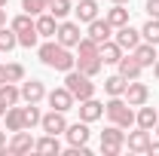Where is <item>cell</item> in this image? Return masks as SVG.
<instances>
[{
	"mask_svg": "<svg viewBox=\"0 0 159 156\" xmlns=\"http://www.w3.org/2000/svg\"><path fill=\"white\" fill-rule=\"evenodd\" d=\"M37 55H40V61H43L46 67H52V71H64V74H67V71H74V67H77V58L70 55V49H67V46H61L55 37L46 40V43L37 49Z\"/></svg>",
	"mask_w": 159,
	"mask_h": 156,
	"instance_id": "obj_1",
	"label": "cell"
},
{
	"mask_svg": "<svg viewBox=\"0 0 159 156\" xmlns=\"http://www.w3.org/2000/svg\"><path fill=\"white\" fill-rule=\"evenodd\" d=\"M104 113H107V119H110L113 126H119V129H132V126H135V110H132V104L122 95L110 98V101L104 104Z\"/></svg>",
	"mask_w": 159,
	"mask_h": 156,
	"instance_id": "obj_2",
	"label": "cell"
},
{
	"mask_svg": "<svg viewBox=\"0 0 159 156\" xmlns=\"http://www.w3.org/2000/svg\"><path fill=\"white\" fill-rule=\"evenodd\" d=\"M64 89L77 98V101H86V98L95 95V83H92V77H86L83 71H77V67L64 74Z\"/></svg>",
	"mask_w": 159,
	"mask_h": 156,
	"instance_id": "obj_3",
	"label": "cell"
},
{
	"mask_svg": "<svg viewBox=\"0 0 159 156\" xmlns=\"http://www.w3.org/2000/svg\"><path fill=\"white\" fill-rule=\"evenodd\" d=\"M34 150V138H31V132L28 129H21V132H12V138H9V144L0 150V156H25Z\"/></svg>",
	"mask_w": 159,
	"mask_h": 156,
	"instance_id": "obj_4",
	"label": "cell"
},
{
	"mask_svg": "<svg viewBox=\"0 0 159 156\" xmlns=\"http://www.w3.org/2000/svg\"><path fill=\"white\" fill-rule=\"evenodd\" d=\"M55 40H58L61 46H67V49H70V46H77L80 40H83L80 25H77V21H64V19H61V21H58V31H55Z\"/></svg>",
	"mask_w": 159,
	"mask_h": 156,
	"instance_id": "obj_5",
	"label": "cell"
},
{
	"mask_svg": "<svg viewBox=\"0 0 159 156\" xmlns=\"http://www.w3.org/2000/svg\"><path fill=\"white\" fill-rule=\"evenodd\" d=\"M122 98H125V101H129L132 107H141V104H147V101H150V89H147V83L129 80V86H125Z\"/></svg>",
	"mask_w": 159,
	"mask_h": 156,
	"instance_id": "obj_6",
	"label": "cell"
},
{
	"mask_svg": "<svg viewBox=\"0 0 159 156\" xmlns=\"http://www.w3.org/2000/svg\"><path fill=\"white\" fill-rule=\"evenodd\" d=\"M40 129H43L46 135H64L67 119H64L61 110H49V113H43V119H40Z\"/></svg>",
	"mask_w": 159,
	"mask_h": 156,
	"instance_id": "obj_7",
	"label": "cell"
},
{
	"mask_svg": "<svg viewBox=\"0 0 159 156\" xmlns=\"http://www.w3.org/2000/svg\"><path fill=\"white\" fill-rule=\"evenodd\" d=\"M21 101L25 104H40L43 98H46V86L40 83V80H21Z\"/></svg>",
	"mask_w": 159,
	"mask_h": 156,
	"instance_id": "obj_8",
	"label": "cell"
},
{
	"mask_svg": "<svg viewBox=\"0 0 159 156\" xmlns=\"http://www.w3.org/2000/svg\"><path fill=\"white\" fill-rule=\"evenodd\" d=\"M46 98H49V107H52V110H61V113L74 110V104H77V98L70 95L64 86H61V89H52V92H49Z\"/></svg>",
	"mask_w": 159,
	"mask_h": 156,
	"instance_id": "obj_9",
	"label": "cell"
},
{
	"mask_svg": "<svg viewBox=\"0 0 159 156\" xmlns=\"http://www.w3.org/2000/svg\"><path fill=\"white\" fill-rule=\"evenodd\" d=\"M77 110H80V119H83V122H95V119L104 117V104H101V101H95V95L86 98V101H80Z\"/></svg>",
	"mask_w": 159,
	"mask_h": 156,
	"instance_id": "obj_10",
	"label": "cell"
},
{
	"mask_svg": "<svg viewBox=\"0 0 159 156\" xmlns=\"http://www.w3.org/2000/svg\"><path fill=\"white\" fill-rule=\"evenodd\" d=\"M113 40H116L119 46H122V52H125V49L132 52V49H135V46L141 43V31H135L132 25H122V28H116V34H113Z\"/></svg>",
	"mask_w": 159,
	"mask_h": 156,
	"instance_id": "obj_11",
	"label": "cell"
},
{
	"mask_svg": "<svg viewBox=\"0 0 159 156\" xmlns=\"http://www.w3.org/2000/svg\"><path fill=\"white\" fill-rule=\"evenodd\" d=\"M64 135H67V144H70V147H80V144H89V135H92V132H89V122L80 119V122H74V126L64 129Z\"/></svg>",
	"mask_w": 159,
	"mask_h": 156,
	"instance_id": "obj_12",
	"label": "cell"
},
{
	"mask_svg": "<svg viewBox=\"0 0 159 156\" xmlns=\"http://www.w3.org/2000/svg\"><path fill=\"white\" fill-rule=\"evenodd\" d=\"M34 25H37V34L40 37H46V40H52L55 37V31H58V19L46 9V12H40L37 19H34Z\"/></svg>",
	"mask_w": 159,
	"mask_h": 156,
	"instance_id": "obj_13",
	"label": "cell"
},
{
	"mask_svg": "<svg viewBox=\"0 0 159 156\" xmlns=\"http://www.w3.org/2000/svg\"><path fill=\"white\" fill-rule=\"evenodd\" d=\"M150 132L147 129H138V132H129L125 135V144H129V150L132 153H147V147H150Z\"/></svg>",
	"mask_w": 159,
	"mask_h": 156,
	"instance_id": "obj_14",
	"label": "cell"
},
{
	"mask_svg": "<svg viewBox=\"0 0 159 156\" xmlns=\"http://www.w3.org/2000/svg\"><path fill=\"white\" fill-rule=\"evenodd\" d=\"M116 71H119V74H122V77H125V80H138L144 67H141V61L135 58L132 52H129V55H122V58L116 61Z\"/></svg>",
	"mask_w": 159,
	"mask_h": 156,
	"instance_id": "obj_15",
	"label": "cell"
},
{
	"mask_svg": "<svg viewBox=\"0 0 159 156\" xmlns=\"http://www.w3.org/2000/svg\"><path fill=\"white\" fill-rule=\"evenodd\" d=\"M110 34H113V28H110L107 19H92L89 21V34H86V37H92L98 46L104 43V40H110Z\"/></svg>",
	"mask_w": 159,
	"mask_h": 156,
	"instance_id": "obj_16",
	"label": "cell"
},
{
	"mask_svg": "<svg viewBox=\"0 0 159 156\" xmlns=\"http://www.w3.org/2000/svg\"><path fill=\"white\" fill-rule=\"evenodd\" d=\"M101 67H104L101 55H77V71H83L86 77H98Z\"/></svg>",
	"mask_w": 159,
	"mask_h": 156,
	"instance_id": "obj_17",
	"label": "cell"
},
{
	"mask_svg": "<svg viewBox=\"0 0 159 156\" xmlns=\"http://www.w3.org/2000/svg\"><path fill=\"white\" fill-rule=\"evenodd\" d=\"M132 55L141 61V67H153V61L159 58V55H156V46H153V43H147V40L138 43V46L132 49Z\"/></svg>",
	"mask_w": 159,
	"mask_h": 156,
	"instance_id": "obj_18",
	"label": "cell"
},
{
	"mask_svg": "<svg viewBox=\"0 0 159 156\" xmlns=\"http://www.w3.org/2000/svg\"><path fill=\"white\" fill-rule=\"evenodd\" d=\"M98 55H101L104 64H116V61L122 58V46H119L116 40H104V43L98 46Z\"/></svg>",
	"mask_w": 159,
	"mask_h": 156,
	"instance_id": "obj_19",
	"label": "cell"
},
{
	"mask_svg": "<svg viewBox=\"0 0 159 156\" xmlns=\"http://www.w3.org/2000/svg\"><path fill=\"white\" fill-rule=\"evenodd\" d=\"M101 147H125V132L110 122V126L101 132Z\"/></svg>",
	"mask_w": 159,
	"mask_h": 156,
	"instance_id": "obj_20",
	"label": "cell"
},
{
	"mask_svg": "<svg viewBox=\"0 0 159 156\" xmlns=\"http://www.w3.org/2000/svg\"><path fill=\"white\" fill-rule=\"evenodd\" d=\"M135 122H138V129H147V132H153L159 122V113L153 107H147V104H141V110L135 113Z\"/></svg>",
	"mask_w": 159,
	"mask_h": 156,
	"instance_id": "obj_21",
	"label": "cell"
},
{
	"mask_svg": "<svg viewBox=\"0 0 159 156\" xmlns=\"http://www.w3.org/2000/svg\"><path fill=\"white\" fill-rule=\"evenodd\" d=\"M34 150H37V153H55L58 156L61 153V144H58V135H43L40 138V141H34Z\"/></svg>",
	"mask_w": 159,
	"mask_h": 156,
	"instance_id": "obj_22",
	"label": "cell"
},
{
	"mask_svg": "<svg viewBox=\"0 0 159 156\" xmlns=\"http://www.w3.org/2000/svg\"><path fill=\"white\" fill-rule=\"evenodd\" d=\"M104 19L110 21V28H122V25H129V9H125L122 3H113V6L107 9Z\"/></svg>",
	"mask_w": 159,
	"mask_h": 156,
	"instance_id": "obj_23",
	"label": "cell"
},
{
	"mask_svg": "<svg viewBox=\"0 0 159 156\" xmlns=\"http://www.w3.org/2000/svg\"><path fill=\"white\" fill-rule=\"evenodd\" d=\"M74 12H77L80 21H86V25H89L92 19H98V3H95V0H80V6L74 9Z\"/></svg>",
	"mask_w": 159,
	"mask_h": 156,
	"instance_id": "obj_24",
	"label": "cell"
},
{
	"mask_svg": "<svg viewBox=\"0 0 159 156\" xmlns=\"http://www.w3.org/2000/svg\"><path fill=\"white\" fill-rule=\"evenodd\" d=\"M0 101H3L6 107L19 104V101H21V89L16 86V83H3V86H0Z\"/></svg>",
	"mask_w": 159,
	"mask_h": 156,
	"instance_id": "obj_25",
	"label": "cell"
},
{
	"mask_svg": "<svg viewBox=\"0 0 159 156\" xmlns=\"http://www.w3.org/2000/svg\"><path fill=\"white\" fill-rule=\"evenodd\" d=\"M125 86H129V80L122 77V74H113V77H107L104 80V92L113 98V95H122L125 92Z\"/></svg>",
	"mask_w": 159,
	"mask_h": 156,
	"instance_id": "obj_26",
	"label": "cell"
},
{
	"mask_svg": "<svg viewBox=\"0 0 159 156\" xmlns=\"http://www.w3.org/2000/svg\"><path fill=\"white\" fill-rule=\"evenodd\" d=\"M6 129L9 132H21L25 129V117H21V107H6Z\"/></svg>",
	"mask_w": 159,
	"mask_h": 156,
	"instance_id": "obj_27",
	"label": "cell"
},
{
	"mask_svg": "<svg viewBox=\"0 0 159 156\" xmlns=\"http://www.w3.org/2000/svg\"><path fill=\"white\" fill-rule=\"evenodd\" d=\"M16 46H19V34L3 25V28H0V52H12Z\"/></svg>",
	"mask_w": 159,
	"mask_h": 156,
	"instance_id": "obj_28",
	"label": "cell"
},
{
	"mask_svg": "<svg viewBox=\"0 0 159 156\" xmlns=\"http://www.w3.org/2000/svg\"><path fill=\"white\" fill-rule=\"evenodd\" d=\"M141 40H147V43L159 46V19H150L144 28H141Z\"/></svg>",
	"mask_w": 159,
	"mask_h": 156,
	"instance_id": "obj_29",
	"label": "cell"
},
{
	"mask_svg": "<svg viewBox=\"0 0 159 156\" xmlns=\"http://www.w3.org/2000/svg\"><path fill=\"white\" fill-rule=\"evenodd\" d=\"M21 117H25V129H34V126H40L43 113H40L37 104H28V107H21Z\"/></svg>",
	"mask_w": 159,
	"mask_h": 156,
	"instance_id": "obj_30",
	"label": "cell"
},
{
	"mask_svg": "<svg viewBox=\"0 0 159 156\" xmlns=\"http://www.w3.org/2000/svg\"><path fill=\"white\" fill-rule=\"evenodd\" d=\"M16 34H25V31H34L37 25H34V16H28V12H21V16H16L12 19V25H9Z\"/></svg>",
	"mask_w": 159,
	"mask_h": 156,
	"instance_id": "obj_31",
	"label": "cell"
},
{
	"mask_svg": "<svg viewBox=\"0 0 159 156\" xmlns=\"http://www.w3.org/2000/svg\"><path fill=\"white\" fill-rule=\"evenodd\" d=\"M49 3H52V0H21V9H25L28 16H40V12L49 9Z\"/></svg>",
	"mask_w": 159,
	"mask_h": 156,
	"instance_id": "obj_32",
	"label": "cell"
},
{
	"mask_svg": "<svg viewBox=\"0 0 159 156\" xmlns=\"http://www.w3.org/2000/svg\"><path fill=\"white\" fill-rule=\"evenodd\" d=\"M70 9H74V6H70V0H52V3H49V12H52L58 21L67 19V12H70Z\"/></svg>",
	"mask_w": 159,
	"mask_h": 156,
	"instance_id": "obj_33",
	"label": "cell"
},
{
	"mask_svg": "<svg viewBox=\"0 0 159 156\" xmlns=\"http://www.w3.org/2000/svg\"><path fill=\"white\" fill-rule=\"evenodd\" d=\"M77 52H80V55H98V43H95L92 37H83L77 43Z\"/></svg>",
	"mask_w": 159,
	"mask_h": 156,
	"instance_id": "obj_34",
	"label": "cell"
},
{
	"mask_svg": "<svg viewBox=\"0 0 159 156\" xmlns=\"http://www.w3.org/2000/svg\"><path fill=\"white\" fill-rule=\"evenodd\" d=\"M6 80H9V83H21V80H25V67H21L19 61L6 64Z\"/></svg>",
	"mask_w": 159,
	"mask_h": 156,
	"instance_id": "obj_35",
	"label": "cell"
},
{
	"mask_svg": "<svg viewBox=\"0 0 159 156\" xmlns=\"http://www.w3.org/2000/svg\"><path fill=\"white\" fill-rule=\"evenodd\" d=\"M37 40H40L37 28H34V31H25V34H19V46H25V49H34V46H37Z\"/></svg>",
	"mask_w": 159,
	"mask_h": 156,
	"instance_id": "obj_36",
	"label": "cell"
},
{
	"mask_svg": "<svg viewBox=\"0 0 159 156\" xmlns=\"http://www.w3.org/2000/svg\"><path fill=\"white\" fill-rule=\"evenodd\" d=\"M147 16L150 19H159V0H147Z\"/></svg>",
	"mask_w": 159,
	"mask_h": 156,
	"instance_id": "obj_37",
	"label": "cell"
},
{
	"mask_svg": "<svg viewBox=\"0 0 159 156\" xmlns=\"http://www.w3.org/2000/svg\"><path fill=\"white\" fill-rule=\"evenodd\" d=\"M119 150H122V147H101V153H104V156H116Z\"/></svg>",
	"mask_w": 159,
	"mask_h": 156,
	"instance_id": "obj_38",
	"label": "cell"
},
{
	"mask_svg": "<svg viewBox=\"0 0 159 156\" xmlns=\"http://www.w3.org/2000/svg\"><path fill=\"white\" fill-rule=\"evenodd\" d=\"M147 153H150V156H159V141H150V147H147Z\"/></svg>",
	"mask_w": 159,
	"mask_h": 156,
	"instance_id": "obj_39",
	"label": "cell"
},
{
	"mask_svg": "<svg viewBox=\"0 0 159 156\" xmlns=\"http://www.w3.org/2000/svg\"><path fill=\"white\" fill-rule=\"evenodd\" d=\"M3 83H9V80H6V67L0 64V86H3Z\"/></svg>",
	"mask_w": 159,
	"mask_h": 156,
	"instance_id": "obj_40",
	"label": "cell"
},
{
	"mask_svg": "<svg viewBox=\"0 0 159 156\" xmlns=\"http://www.w3.org/2000/svg\"><path fill=\"white\" fill-rule=\"evenodd\" d=\"M3 25H6V9L0 6V28H3Z\"/></svg>",
	"mask_w": 159,
	"mask_h": 156,
	"instance_id": "obj_41",
	"label": "cell"
},
{
	"mask_svg": "<svg viewBox=\"0 0 159 156\" xmlns=\"http://www.w3.org/2000/svg\"><path fill=\"white\" fill-rule=\"evenodd\" d=\"M153 77H156V80H159V58H156V61H153Z\"/></svg>",
	"mask_w": 159,
	"mask_h": 156,
	"instance_id": "obj_42",
	"label": "cell"
},
{
	"mask_svg": "<svg viewBox=\"0 0 159 156\" xmlns=\"http://www.w3.org/2000/svg\"><path fill=\"white\" fill-rule=\"evenodd\" d=\"M6 147V132H0V150Z\"/></svg>",
	"mask_w": 159,
	"mask_h": 156,
	"instance_id": "obj_43",
	"label": "cell"
},
{
	"mask_svg": "<svg viewBox=\"0 0 159 156\" xmlns=\"http://www.w3.org/2000/svg\"><path fill=\"white\" fill-rule=\"evenodd\" d=\"M113 3H122V6H125V3H132V0H113Z\"/></svg>",
	"mask_w": 159,
	"mask_h": 156,
	"instance_id": "obj_44",
	"label": "cell"
},
{
	"mask_svg": "<svg viewBox=\"0 0 159 156\" xmlns=\"http://www.w3.org/2000/svg\"><path fill=\"white\" fill-rule=\"evenodd\" d=\"M6 3H9V0H0V6H6Z\"/></svg>",
	"mask_w": 159,
	"mask_h": 156,
	"instance_id": "obj_45",
	"label": "cell"
},
{
	"mask_svg": "<svg viewBox=\"0 0 159 156\" xmlns=\"http://www.w3.org/2000/svg\"><path fill=\"white\" fill-rule=\"evenodd\" d=\"M153 132H156V135H159V122H156V129H153Z\"/></svg>",
	"mask_w": 159,
	"mask_h": 156,
	"instance_id": "obj_46",
	"label": "cell"
}]
</instances>
